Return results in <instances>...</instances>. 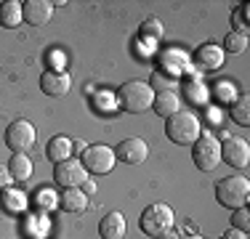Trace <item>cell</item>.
I'll return each instance as SVG.
<instances>
[{
	"instance_id": "6da1fadb",
	"label": "cell",
	"mask_w": 250,
	"mask_h": 239,
	"mask_svg": "<svg viewBox=\"0 0 250 239\" xmlns=\"http://www.w3.org/2000/svg\"><path fill=\"white\" fill-rule=\"evenodd\" d=\"M117 106L130 115H141V112H149L152 109V101H154V91L149 88V82L144 80H128L120 85L117 91Z\"/></svg>"
},
{
	"instance_id": "7a4b0ae2",
	"label": "cell",
	"mask_w": 250,
	"mask_h": 239,
	"mask_svg": "<svg viewBox=\"0 0 250 239\" xmlns=\"http://www.w3.org/2000/svg\"><path fill=\"white\" fill-rule=\"evenodd\" d=\"M200 133H202V125L194 112H176L173 117L165 120V136L178 146H192L200 139Z\"/></svg>"
},
{
	"instance_id": "3957f363",
	"label": "cell",
	"mask_w": 250,
	"mask_h": 239,
	"mask_svg": "<svg viewBox=\"0 0 250 239\" xmlns=\"http://www.w3.org/2000/svg\"><path fill=\"white\" fill-rule=\"evenodd\" d=\"M216 199L218 205L237 210V207H245L250 199V181L245 176H226L216 183Z\"/></svg>"
},
{
	"instance_id": "277c9868",
	"label": "cell",
	"mask_w": 250,
	"mask_h": 239,
	"mask_svg": "<svg viewBox=\"0 0 250 239\" xmlns=\"http://www.w3.org/2000/svg\"><path fill=\"white\" fill-rule=\"evenodd\" d=\"M192 159L202 173H213L221 165V141L213 133H200V139L192 143Z\"/></svg>"
},
{
	"instance_id": "5b68a950",
	"label": "cell",
	"mask_w": 250,
	"mask_h": 239,
	"mask_svg": "<svg viewBox=\"0 0 250 239\" xmlns=\"http://www.w3.org/2000/svg\"><path fill=\"white\" fill-rule=\"evenodd\" d=\"M173 207L163 205V202H154L144 213H141V231L149 237H165L170 229H173Z\"/></svg>"
},
{
	"instance_id": "8992f818",
	"label": "cell",
	"mask_w": 250,
	"mask_h": 239,
	"mask_svg": "<svg viewBox=\"0 0 250 239\" xmlns=\"http://www.w3.org/2000/svg\"><path fill=\"white\" fill-rule=\"evenodd\" d=\"M80 162L88 176H106V173H112L117 157H115V149H109L106 143H93V146L83 149Z\"/></svg>"
},
{
	"instance_id": "52a82bcc",
	"label": "cell",
	"mask_w": 250,
	"mask_h": 239,
	"mask_svg": "<svg viewBox=\"0 0 250 239\" xmlns=\"http://www.w3.org/2000/svg\"><path fill=\"white\" fill-rule=\"evenodd\" d=\"M35 141H38V133H35V125L29 120H14L5 128V146L14 154H27L35 146Z\"/></svg>"
},
{
	"instance_id": "ba28073f",
	"label": "cell",
	"mask_w": 250,
	"mask_h": 239,
	"mask_svg": "<svg viewBox=\"0 0 250 239\" xmlns=\"http://www.w3.org/2000/svg\"><path fill=\"white\" fill-rule=\"evenodd\" d=\"M85 178H88V173H85L80 159L69 157L64 162H56V167H53V181L62 189H80L85 183Z\"/></svg>"
},
{
	"instance_id": "9c48e42d",
	"label": "cell",
	"mask_w": 250,
	"mask_h": 239,
	"mask_svg": "<svg viewBox=\"0 0 250 239\" xmlns=\"http://www.w3.org/2000/svg\"><path fill=\"white\" fill-rule=\"evenodd\" d=\"M224 59H226L224 48L216 45V43H205V45H200L197 51L192 53L194 69L202 72V75H210V72L221 69V67H224Z\"/></svg>"
},
{
	"instance_id": "30bf717a",
	"label": "cell",
	"mask_w": 250,
	"mask_h": 239,
	"mask_svg": "<svg viewBox=\"0 0 250 239\" xmlns=\"http://www.w3.org/2000/svg\"><path fill=\"white\" fill-rule=\"evenodd\" d=\"M40 88H43V93L51 96V99H62V96H67L69 88H72V77H69L67 69L51 67L40 75Z\"/></svg>"
},
{
	"instance_id": "8fae6325",
	"label": "cell",
	"mask_w": 250,
	"mask_h": 239,
	"mask_svg": "<svg viewBox=\"0 0 250 239\" xmlns=\"http://www.w3.org/2000/svg\"><path fill=\"white\" fill-rule=\"evenodd\" d=\"M221 162L231 165L234 170H242L250 162V146L245 139H237V136H229L221 143Z\"/></svg>"
},
{
	"instance_id": "7c38bea8",
	"label": "cell",
	"mask_w": 250,
	"mask_h": 239,
	"mask_svg": "<svg viewBox=\"0 0 250 239\" xmlns=\"http://www.w3.org/2000/svg\"><path fill=\"white\" fill-rule=\"evenodd\" d=\"M115 157L123 159L125 165H141L146 157H149V146H146L144 139L139 136H130V139H123L115 149Z\"/></svg>"
},
{
	"instance_id": "4fadbf2b",
	"label": "cell",
	"mask_w": 250,
	"mask_h": 239,
	"mask_svg": "<svg viewBox=\"0 0 250 239\" xmlns=\"http://www.w3.org/2000/svg\"><path fill=\"white\" fill-rule=\"evenodd\" d=\"M21 14H24L27 24L43 27V24H48L51 16H53V3L51 0H27V3H21Z\"/></svg>"
},
{
	"instance_id": "5bb4252c",
	"label": "cell",
	"mask_w": 250,
	"mask_h": 239,
	"mask_svg": "<svg viewBox=\"0 0 250 239\" xmlns=\"http://www.w3.org/2000/svg\"><path fill=\"white\" fill-rule=\"evenodd\" d=\"M125 231H128V220H125V215L117 213V210L106 213L104 218H101V223H99L101 239H123Z\"/></svg>"
},
{
	"instance_id": "9a60e30c",
	"label": "cell",
	"mask_w": 250,
	"mask_h": 239,
	"mask_svg": "<svg viewBox=\"0 0 250 239\" xmlns=\"http://www.w3.org/2000/svg\"><path fill=\"white\" fill-rule=\"evenodd\" d=\"M152 109L157 112L160 117H173L176 112H181V99H178L176 91H163V93H154L152 101Z\"/></svg>"
},
{
	"instance_id": "2e32d148",
	"label": "cell",
	"mask_w": 250,
	"mask_h": 239,
	"mask_svg": "<svg viewBox=\"0 0 250 239\" xmlns=\"http://www.w3.org/2000/svg\"><path fill=\"white\" fill-rule=\"evenodd\" d=\"M72 141L67 139V136H53V139L45 143V157L51 159L53 165L56 162H64V159L72 157Z\"/></svg>"
},
{
	"instance_id": "e0dca14e",
	"label": "cell",
	"mask_w": 250,
	"mask_h": 239,
	"mask_svg": "<svg viewBox=\"0 0 250 239\" xmlns=\"http://www.w3.org/2000/svg\"><path fill=\"white\" fill-rule=\"evenodd\" d=\"M59 207L64 213H83L88 207V194L83 189H64L62 199H59Z\"/></svg>"
},
{
	"instance_id": "ac0fdd59",
	"label": "cell",
	"mask_w": 250,
	"mask_h": 239,
	"mask_svg": "<svg viewBox=\"0 0 250 239\" xmlns=\"http://www.w3.org/2000/svg\"><path fill=\"white\" fill-rule=\"evenodd\" d=\"M24 21V14H21V3L19 0H5L0 3V27L14 29Z\"/></svg>"
},
{
	"instance_id": "d6986e66",
	"label": "cell",
	"mask_w": 250,
	"mask_h": 239,
	"mask_svg": "<svg viewBox=\"0 0 250 239\" xmlns=\"http://www.w3.org/2000/svg\"><path fill=\"white\" fill-rule=\"evenodd\" d=\"M32 170H35V165L27 154H14V157H11L8 173L14 176V181H21V183L29 181V178H32Z\"/></svg>"
},
{
	"instance_id": "ffe728a7",
	"label": "cell",
	"mask_w": 250,
	"mask_h": 239,
	"mask_svg": "<svg viewBox=\"0 0 250 239\" xmlns=\"http://www.w3.org/2000/svg\"><path fill=\"white\" fill-rule=\"evenodd\" d=\"M229 117L234 120L237 125H250V96H240L237 101H231V109H229Z\"/></svg>"
},
{
	"instance_id": "44dd1931",
	"label": "cell",
	"mask_w": 250,
	"mask_h": 239,
	"mask_svg": "<svg viewBox=\"0 0 250 239\" xmlns=\"http://www.w3.org/2000/svg\"><path fill=\"white\" fill-rule=\"evenodd\" d=\"M245 48H248V35L237 32V29H231V32L224 38V53L226 51L229 53H242Z\"/></svg>"
},
{
	"instance_id": "7402d4cb",
	"label": "cell",
	"mask_w": 250,
	"mask_h": 239,
	"mask_svg": "<svg viewBox=\"0 0 250 239\" xmlns=\"http://www.w3.org/2000/svg\"><path fill=\"white\" fill-rule=\"evenodd\" d=\"M163 32H165L163 21H160L157 16H149V19H144V24H141V38H144V40H152V43H154V40L163 38Z\"/></svg>"
},
{
	"instance_id": "603a6c76",
	"label": "cell",
	"mask_w": 250,
	"mask_h": 239,
	"mask_svg": "<svg viewBox=\"0 0 250 239\" xmlns=\"http://www.w3.org/2000/svg\"><path fill=\"white\" fill-rule=\"evenodd\" d=\"M3 207H5V210H11V213L24 210V194H21V191H14V189H5V194H3Z\"/></svg>"
},
{
	"instance_id": "cb8c5ba5",
	"label": "cell",
	"mask_w": 250,
	"mask_h": 239,
	"mask_svg": "<svg viewBox=\"0 0 250 239\" xmlns=\"http://www.w3.org/2000/svg\"><path fill=\"white\" fill-rule=\"evenodd\" d=\"M149 88L154 93H163V91H176V80L173 77H165L163 72H154L152 80H149Z\"/></svg>"
},
{
	"instance_id": "d4e9b609",
	"label": "cell",
	"mask_w": 250,
	"mask_h": 239,
	"mask_svg": "<svg viewBox=\"0 0 250 239\" xmlns=\"http://www.w3.org/2000/svg\"><path fill=\"white\" fill-rule=\"evenodd\" d=\"M231 229H240L248 234L250 229V213H248V205L245 207H237V210H231Z\"/></svg>"
},
{
	"instance_id": "484cf974",
	"label": "cell",
	"mask_w": 250,
	"mask_h": 239,
	"mask_svg": "<svg viewBox=\"0 0 250 239\" xmlns=\"http://www.w3.org/2000/svg\"><path fill=\"white\" fill-rule=\"evenodd\" d=\"M248 14H250V5L248 3H242L240 5V11H237V14H231V24H234V27H240L237 29V32H242V35H248Z\"/></svg>"
},
{
	"instance_id": "4316f807",
	"label": "cell",
	"mask_w": 250,
	"mask_h": 239,
	"mask_svg": "<svg viewBox=\"0 0 250 239\" xmlns=\"http://www.w3.org/2000/svg\"><path fill=\"white\" fill-rule=\"evenodd\" d=\"M187 96H189V101H194V104H202V101H205V85H202V82H189Z\"/></svg>"
},
{
	"instance_id": "83f0119b",
	"label": "cell",
	"mask_w": 250,
	"mask_h": 239,
	"mask_svg": "<svg viewBox=\"0 0 250 239\" xmlns=\"http://www.w3.org/2000/svg\"><path fill=\"white\" fill-rule=\"evenodd\" d=\"M93 104H96V109L106 112V109H112V106H117V99H112V96H106V93H96L93 96Z\"/></svg>"
},
{
	"instance_id": "f1b7e54d",
	"label": "cell",
	"mask_w": 250,
	"mask_h": 239,
	"mask_svg": "<svg viewBox=\"0 0 250 239\" xmlns=\"http://www.w3.org/2000/svg\"><path fill=\"white\" fill-rule=\"evenodd\" d=\"M11 183H14V176L8 173V167H0V191L11 189Z\"/></svg>"
},
{
	"instance_id": "f546056e",
	"label": "cell",
	"mask_w": 250,
	"mask_h": 239,
	"mask_svg": "<svg viewBox=\"0 0 250 239\" xmlns=\"http://www.w3.org/2000/svg\"><path fill=\"white\" fill-rule=\"evenodd\" d=\"M229 91H231V88L226 85V82H221V85H218V91H216V93H218V99H226V101L231 99V101H234V96H231Z\"/></svg>"
},
{
	"instance_id": "4dcf8cb0",
	"label": "cell",
	"mask_w": 250,
	"mask_h": 239,
	"mask_svg": "<svg viewBox=\"0 0 250 239\" xmlns=\"http://www.w3.org/2000/svg\"><path fill=\"white\" fill-rule=\"evenodd\" d=\"M224 239H248V234H245V231H240V229H229L224 234Z\"/></svg>"
},
{
	"instance_id": "1f68e13d",
	"label": "cell",
	"mask_w": 250,
	"mask_h": 239,
	"mask_svg": "<svg viewBox=\"0 0 250 239\" xmlns=\"http://www.w3.org/2000/svg\"><path fill=\"white\" fill-rule=\"evenodd\" d=\"M38 197H40V199H38L40 205H43V202H45V205H51V202H53V199H51V197H53L51 191H43V189H40V191H38Z\"/></svg>"
},
{
	"instance_id": "d6a6232c",
	"label": "cell",
	"mask_w": 250,
	"mask_h": 239,
	"mask_svg": "<svg viewBox=\"0 0 250 239\" xmlns=\"http://www.w3.org/2000/svg\"><path fill=\"white\" fill-rule=\"evenodd\" d=\"M80 189L85 191V194H93V191H96V183H93V181H88V178H85V183H83Z\"/></svg>"
}]
</instances>
